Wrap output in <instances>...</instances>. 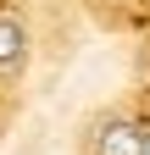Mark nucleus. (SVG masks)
Listing matches in <instances>:
<instances>
[{"instance_id":"obj_1","label":"nucleus","mask_w":150,"mask_h":155,"mask_svg":"<svg viewBox=\"0 0 150 155\" xmlns=\"http://www.w3.org/2000/svg\"><path fill=\"white\" fill-rule=\"evenodd\" d=\"M95 155H145V133L128 122V116H111L95 133Z\"/></svg>"},{"instance_id":"obj_2","label":"nucleus","mask_w":150,"mask_h":155,"mask_svg":"<svg viewBox=\"0 0 150 155\" xmlns=\"http://www.w3.org/2000/svg\"><path fill=\"white\" fill-rule=\"evenodd\" d=\"M22 55H28V33L17 17H0V72H17L22 67Z\"/></svg>"},{"instance_id":"obj_3","label":"nucleus","mask_w":150,"mask_h":155,"mask_svg":"<svg viewBox=\"0 0 150 155\" xmlns=\"http://www.w3.org/2000/svg\"><path fill=\"white\" fill-rule=\"evenodd\" d=\"M145 155H150V150H145Z\"/></svg>"}]
</instances>
